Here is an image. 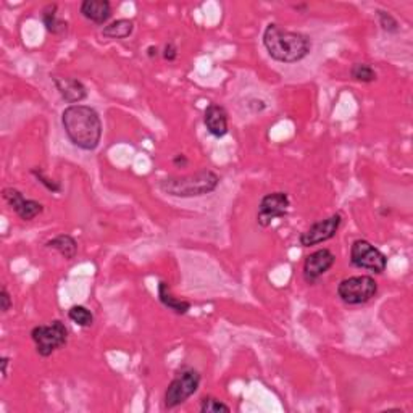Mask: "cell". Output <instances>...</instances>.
Here are the masks:
<instances>
[{"label":"cell","instance_id":"cell-27","mask_svg":"<svg viewBox=\"0 0 413 413\" xmlns=\"http://www.w3.org/2000/svg\"><path fill=\"white\" fill-rule=\"evenodd\" d=\"M10 358L8 357H2L0 358V365H2V376L7 378V366H8Z\"/></svg>","mask_w":413,"mask_h":413},{"label":"cell","instance_id":"cell-13","mask_svg":"<svg viewBox=\"0 0 413 413\" xmlns=\"http://www.w3.org/2000/svg\"><path fill=\"white\" fill-rule=\"evenodd\" d=\"M203 123H205L207 131L212 134L213 137H223L226 136L228 131H230V126H228V113L221 106H217V103H210L205 108V113H203Z\"/></svg>","mask_w":413,"mask_h":413},{"label":"cell","instance_id":"cell-20","mask_svg":"<svg viewBox=\"0 0 413 413\" xmlns=\"http://www.w3.org/2000/svg\"><path fill=\"white\" fill-rule=\"evenodd\" d=\"M351 76L358 83H373L376 81V71L368 63H355L351 68Z\"/></svg>","mask_w":413,"mask_h":413},{"label":"cell","instance_id":"cell-5","mask_svg":"<svg viewBox=\"0 0 413 413\" xmlns=\"http://www.w3.org/2000/svg\"><path fill=\"white\" fill-rule=\"evenodd\" d=\"M31 339L41 357H51L53 352L62 349L68 342V330L63 321L53 320L51 325H39L33 328Z\"/></svg>","mask_w":413,"mask_h":413},{"label":"cell","instance_id":"cell-14","mask_svg":"<svg viewBox=\"0 0 413 413\" xmlns=\"http://www.w3.org/2000/svg\"><path fill=\"white\" fill-rule=\"evenodd\" d=\"M79 12L94 24H106L112 17V5L108 0H84Z\"/></svg>","mask_w":413,"mask_h":413},{"label":"cell","instance_id":"cell-22","mask_svg":"<svg viewBox=\"0 0 413 413\" xmlns=\"http://www.w3.org/2000/svg\"><path fill=\"white\" fill-rule=\"evenodd\" d=\"M201 412L202 413H220V412H231V407L226 405L225 402H221L217 397L207 396L203 397L201 402Z\"/></svg>","mask_w":413,"mask_h":413},{"label":"cell","instance_id":"cell-6","mask_svg":"<svg viewBox=\"0 0 413 413\" xmlns=\"http://www.w3.org/2000/svg\"><path fill=\"white\" fill-rule=\"evenodd\" d=\"M378 292V283L375 278L362 275L346 278L337 286V297L347 305H362L370 302Z\"/></svg>","mask_w":413,"mask_h":413},{"label":"cell","instance_id":"cell-9","mask_svg":"<svg viewBox=\"0 0 413 413\" xmlns=\"http://www.w3.org/2000/svg\"><path fill=\"white\" fill-rule=\"evenodd\" d=\"M342 223V217L339 213H335V215L325 218V220H320L308 228L305 233H302L298 241H301V246L303 247H312L317 246V244L326 242L336 236V233L339 231Z\"/></svg>","mask_w":413,"mask_h":413},{"label":"cell","instance_id":"cell-21","mask_svg":"<svg viewBox=\"0 0 413 413\" xmlns=\"http://www.w3.org/2000/svg\"><path fill=\"white\" fill-rule=\"evenodd\" d=\"M378 22H380V26L382 31H386L387 34H397L401 29V24L397 19L392 17L389 12H385V10H378L376 12Z\"/></svg>","mask_w":413,"mask_h":413},{"label":"cell","instance_id":"cell-25","mask_svg":"<svg viewBox=\"0 0 413 413\" xmlns=\"http://www.w3.org/2000/svg\"><path fill=\"white\" fill-rule=\"evenodd\" d=\"M163 58L167 60V62H175L178 58V49L173 42H168L165 49H163Z\"/></svg>","mask_w":413,"mask_h":413},{"label":"cell","instance_id":"cell-18","mask_svg":"<svg viewBox=\"0 0 413 413\" xmlns=\"http://www.w3.org/2000/svg\"><path fill=\"white\" fill-rule=\"evenodd\" d=\"M134 31V22L128 18L117 19V22H112L107 26L102 29V36L107 39H126L133 34Z\"/></svg>","mask_w":413,"mask_h":413},{"label":"cell","instance_id":"cell-28","mask_svg":"<svg viewBox=\"0 0 413 413\" xmlns=\"http://www.w3.org/2000/svg\"><path fill=\"white\" fill-rule=\"evenodd\" d=\"M157 52H158L157 47H149V56H151V57H153V56L157 57Z\"/></svg>","mask_w":413,"mask_h":413},{"label":"cell","instance_id":"cell-12","mask_svg":"<svg viewBox=\"0 0 413 413\" xmlns=\"http://www.w3.org/2000/svg\"><path fill=\"white\" fill-rule=\"evenodd\" d=\"M52 81L56 84L57 91L65 102L78 106L87 97V89L81 81L76 78H67V76H52Z\"/></svg>","mask_w":413,"mask_h":413},{"label":"cell","instance_id":"cell-26","mask_svg":"<svg viewBox=\"0 0 413 413\" xmlns=\"http://www.w3.org/2000/svg\"><path fill=\"white\" fill-rule=\"evenodd\" d=\"M173 163H175L176 167H186L187 165V158L184 155H176L173 158Z\"/></svg>","mask_w":413,"mask_h":413},{"label":"cell","instance_id":"cell-16","mask_svg":"<svg viewBox=\"0 0 413 413\" xmlns=\"http://www.w3.org/2000/svg\"><path fill=\"white\" fill-rule=\"evenodd\" d=\"M42 22L44 26L53 36H63L68 31V23L65 19L58 18V5L49 3L42 10Z\"/></svg>","mask_w":413,"mask_h":413},{"label":"cell","instance_id":"cell-10","mask_svg":"<svg viewBox=\"0 0 413 413\" xmlns=\"http://www.w3.org/2000/svg\"><path fill=\"white\" fill-rule=\"evenodd\" d=\"M335 262L336 255L330 248H318V251L312 252L303 262V280L308 285H315L325 273L330 271Z\"/></svg>","mask_w":413,"mask_h":413},{"label":"cell","instance_id":"cell-24","mask_svg":"<svg viewBox=\"0 0 413 413\" xmlns=\"http://www.w3.org/2000/svg\"><path fill=\"white\" fill-rule=\"evenodd\" d=\"M13 302H12V297H10L7 287H2V291H0V308H2V313H7L10 308H12Z\"/></svg>","mask_w":413,"mask_h":413},{"label":"cell","instance_id":"cell-17","mask_svg":"<svg viewBox=\"0 0 413 413\" xmlns=\"http://www.w3.org/2000/svg\"><path fill=\"white\" fill-rule=\"evenodd\" d=\"M46 246L49 248L60 252V255L67 258V260H73L78 253V242L76 239L69 235H58L51 241H47Z\"/></svg>","mask_w":413,"mask_h":413},{"label":"cell","instance_id":"cell-1","mask_svg":"<svg viewBox=\"0 0 413 413\" xmlns=\"http://www.w3.org/2000/svg\"><path fill=\"white\" fill-rule=\"evenodd\" d=\"M62 124L69 142L81 151H96L102 139V121L89 106H69L62 113Z\"/></svg>","mask_w":413,"mask_h":413},{"label":"cell","instance_id":"cell-15","mask_svg":"<svg viewBox=\"0 0 413 413\" xmlns=\"http://www.w3.org/2000/svg\"><path fill=\"white\" fill-rule=\"evenodd\" d=\"M158 298H160V302L168 310L175 312L176 315H186V313L191 310V302L181 301V298H176L173 296L170 286H168V283L165 281L158 283Z\"/></svg>","mask_w":413,"mask_h":413},{"label":"cell","instance_id":"cell-2","mask_svg":"<svg viewBox=\"0 0 413 413\" xmlns=\"http://www.w3.org/2000/svg\"><path fill=\"white\" fill-rule=\"evenodd\" d=\"M263 46L276 62L297 63L312 52V39L307 34L287 31L280 24L270 23L263 33Z\"/></svg>","mask_w":413,"mask_h":413},{"label":"cell","instance_id":"cell-19","mask_svg":"<svg viewBox=\"0 0 413 413\" xmlns=\"http://www.w3.org/2000/svg\"><path fill=\"white\" fill-rule=\"evenodd\" d=\"M68 318L74 325L81 328H91L94 325V315L87 307L84 305H74L68 310Z\"/></svg>","mask_w":413,"mask_h":413},{"label":"cell","instance_id":"cell-11","mask_svg":"<svg viewBox=\"0 0 413 413\" xmlns=\"http://www.w3.org/2000/svg\"><path fill=\"white\" fill-rule=\"evenodd\" d=\"M2 197L3 201L12 207V210L24 221H33L34 218L39 217L44 212L42 203H39L37 201H31V199H26L15 187H5Z\"/></svg>","mask_w":413,"mask_h":413},{"label":"cell","instance_id":"cell-3","mask_svg":"<svg viewBox=\"0 0 413 413\" xmlns=\"http://www.w3.org/2000/svg\"><path fill=\"white\" fill-rule=\"evenodd\" d=\"M220 184V176L212 170H201L187 176H170L158 183V189L171 197L191 199L202 197L215 191Z\"/></svg>","mask_w":413,"mask_h":413},{"label":"cell","instance_id":"cell-23","mask_svg":"<svg viewBox=\"0 0 413 413\" xmlns=\"http://www.w3.org/2000/svg\"><path fill=\"white\" fill-rule=\"evenodd\" d=\"M31 173H33L34 176L37 178L39 183L44 184V186H46L49 189V191H52V192H60V191H62V186H60V183L58 181H53V179H51V178H47L46 175H44L42 170H37V168H34V170Z\"/></svg>","mask_w":413,"mask_h":413},{"label":"cell","instance_id":"cell-8","mask_svg":"<svg viewBox=\"0 0 413 413\" xmlns=\"http://www.w3.org/2000/svg\"><path fill=\"white\" fill-rule=\"evenodd\" d=\"M291 201L287 192H271L267 194L265 197L260 201L257 213V223L262 228H268L271 225L273 220L276 218H286L287 212H289Z\"/></svg>","mask_w":413,"mask_h":413},{"label":"cell","instance_id":"cell-4","mask_svg":"<svg viewBox=\"0 0 413 413\" xmlns=\"http://www.w3.org/2000/svg\"><path fill=\"white\" fill-rule=\"evenodd\" d=\"M202 376L196 368L184 365L176 371L170 385L165 391V407L167 409H175L186 402L189 397L194 396L201 386Z\"/></svg>","mask_w":413,"mask_h":413},{"label":"cell","instance_id":"cell-7","mask_svg":"<svg viewBox=\"0 0 413 413\" xmlns=\"http://www.w3.org/2000/svg\"><path fill=\"white\" fill-rule=\"evenodd\" d=\"M351 263L360 270L381 275L387 267V257L365 239H357L351 247Z\"/></svg>","mask_w":413,"mask_h":413}]
</instances>
